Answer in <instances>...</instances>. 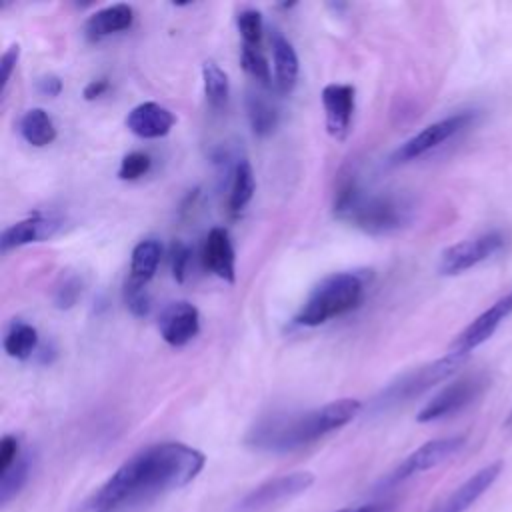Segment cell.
<instances>
[{"label": "cell", "mask_w": 512, "mask_h": 512, "mask_svg": "<svg viewBox=\"0 0 512 512\" xmlns=\"http://www.w3.org/2000/svg\"><path fill=\"white\" fill-rule=\"evenodd\" d=\"M206 456L182 442H160L130 456L84 502L82 512H118L142 500L184 488L204 468Z\"/></svg>", "instance_id": "obj_1"}, {"label": "cell", "mask_w": 512, "mask_h": 512, "mask_svg": "<svg viewBox=\"0 0 512 512\" xmlns=\"http://www.w3.org/2000/svg\"><path fill=\"white\" fill-rule=\"evenodd\" d=\"M362 410V402L356 398H338L324 406L300 412L282 414L258 422L246 436V442L264 452L284 454L304 448L322 436L340 430L352 422Z\"/></svg>", "instance_id": "obj_2"}, {"label": "cell", "mask_w": 512, "mask_h": 512, "mask_svg": "<svg viewBox=\"0 0 512 512\" xmlns=\"http://www.w3.org/2000/svg\"><path fill=\"white\" fill-rule=\"evenodd\" d=\"M334 214L366 234L384 236L410 222L412 206L404 196L366 190L348 180L336 192Z\"/></svg>", "instance_id": "obj_3"}, {"label": "cell", "mask_w": 512, "mask_h": 512, "mask_svg": "<svg viewBox=\"0 0 512 512\" xmlns=\"http://www.w3.org/2000/svg\"><path fill=\"white\" fill-rule=\"evenodd\" d=\"M366 292V276L360 272H334L324 276L298 308L294 322L298 326H320L360 306Z\"/></svg>", "instance_id": "obj_4"}, {"label": "cell", "mask_w": 512, "mask_h": 512, "mask_svg": "<svg viewBox=\"0 0 512 512\" xmlns=\"http://www.w3.org/2000/svg\"><path fill=\"white\" fill-rule=\"evenodd\" d=\"M468 354L460 352H448L446 356L428 362L424 366H418L406 374H402L398 380L390 382L376 398H374V410H388L392 406H398L402 402H408L422 392L430 390L438 382L452 376L464 362Z\"/></svg>", "instance_id": "obj_5"}, {"label": "cell", "mask_w": 512, "mask_h": 512, "mask_svg": "<svg viewBox=\"0 0 512 512\" xmlns=\"http://www.w3.org/2000/svg\"><path fill=\"white\" fill-rule=\"evenodd\" d=\"M488 380L482 374H468L450 384H446L438 394H434L418 412V422H434L446 416H452L472 404L482 390L486 388Z\"/></svg>", "instance_id": "obj_6"}, {"label": "cell", "mask_w": 512, "mask_h": 512, "mask_svg": "<svg viewBox=\"0 0 512 512\" xmlns=\"http://www.w3.org/2000/svg\"><path fill=\"white\" fill-rule=\"evenodd\" d=\"M314 484V474L306 470L282 474L270 478L256 488H252L238 504V512H262L266 508L278 506L302 492H306Z\"/></svg>", "instance_id": "obj_7"}, {"label": "cell", "mask_w": 512, "mask_h": 512, "mask_svg": "<svg viewBox=\"0 0 512 512\" xmlns=\"http://www.w3.org/2000/svg\"><path fill=\"white\" fill-rule=\"evenodd\" d=\"M502 244H504V238L498 232H488L476 238L456 242L446 250H442L438 260V272L442 276L462 274L464 270H470L476 264L484 262L486 258L494 256L502 248Z\"/></svg>", "instance_id": "obj_8"}, {"label": "cell", "mask_w": 512, "mask_h": 512, "mask_svg": "<svg viewBox=\"0 0 512 512\" xmlns=\"http://www.w3.org/2000/svg\"><path fill=\"white\" fill-rule=\"evenodd\" d=\"M470 120H472L470 112H458V114H452L448 118L428 124L426 128H422L418 134H414L412 138H408L404 144H400L394 150L392 162L400 164V162H410L414 158H420L422 154L434 150L436 146H440L442 142H446L454 134H458L462 128H466L470 124Z\"/></svg>", "instance_id": "obj_9"}, {"label": "cell", "mask_w": 512, "mask_h": 512, "mask_svg": "<svg viewBox=\"0 0 512 512\" xmlns=\"http://www.w3.org/2000/svg\"><path fill=\"white\" fill-rule=\"evenodd\" d=\"M464 436H446V438H436V440H428L422 446H418L412 454H408L398 468L386 478V484H398L414 474L426 472L438 464H442L444 460H448L450 456H454L462 446H464Z\"/></svg>", "instance_id": "obj_10"}, {"label": "cell", "mask_w": 512, "mask_h": 512, "mask_svg": "<svg viewBox=\"0 0 512 512\" xmlns=\"http://www.w3.org/2000/svg\"><path fill=\"white\" fill-rule=\"evenodd\" d=\"M322 106L326 116V130L332 138L344 140L350 132L354 106H356V88L352 84H326L322 88Z\"/></svg>", "instance_id": "obj_11"}, {"label": "cell", "mask_w": 512, "mask_h": 512, "mask_svg": "<svg viewBox=\"0 0 512 512\" xmlns=\"http://www.w3.org/2000/svg\"><path fill=\"white\" fill-rule=\"evenodd\" d=\"M512 314V292L496 300L488 310H484L476 320H472L450 344V352H460V354H470L474 348L484 344L494 330L500 326L504 318Z\"/></svg>", "instance_id": "obj_12"}, {"label": "cell", "mask_w": 512, "mask_h": 512, "mask_svg": "<svg viewBox=\"0 0 512 512\" xmlns=\"http://www.w3.org/2000/svg\"><path fill=\"white\" fill-rule=\"evenodd\" d=\"M158 330L166 344L174 348L186 346L200 332V312L186 300L172 302L160 312Z\"/></svg>", "instance_id": "obj_13"}, {"label": "cell", "mask_w": 512, "mask_h": 512, "mask_svg": "<svg viewBox=\"0 0 512 512\" xmlns=\"http://www.w3.org/2000/svg\"><path fill=\"white\" fill-rule=\"evenodd\" d=\"M500 472L502 462H492L480 468L468 480H464L454 492H450L442 502H438L430 512H466L494 484Z\"/></svg>", "instance_id": "obj_14"}, {"label": "cell", "mask_w": 512, "mask_h": 512, "mask_svg": "<svg viewBox=\"0 0 512 512\" xmlns=\"http://www.w3.org/2000/svg\"><path fill=\"white\" fill-rule=\"evenodd\" d=\"M174 122L176 116L158 102H142L134 106L126 116V128L142 140H156L166 136Z\"/></svg>", "instance_id": "obj_15"}, {"label": "cell", "mask_w": 512, "mask_h": 512, "mask_svg": "<svg viewBox=\"0 0 512 512\" xmlns=\"http://www.w3.org/2000/svg\"><path fill=\"white\" fill-rule=\"evenodd\" d=\"M204 266L220 280L232 284L236 280V252L230 234L222 226H214L204 240Z\"/></svg>", "instance_id": "obj_16"}, {"label": "cell", "mask_w": 512, "mask_h": 512, "mask_svg": "<svg viewBox=\"0 0 512 512\" xmlns=\"http://www.w3.org/2000/svg\"><path fill=\"white\" fill-rule=\"evenodd\" d=\"M60 226H62V220L54 218V216H42V214L28 216V218L2 230L0 248H2V252H8V250H14V248H20L26 244L48 240L58 232Z\"/></svg>", "instance_id": "obj_17"}, {"label": "cell", "mask_w": 512, "mask_h": 512, "mask_svg": "<svg viewBox=\"0 0 512 512\" xmlns=\"http://www.w3.org/2000/svg\"><path fill=\"white\" fill-rule=\"evenodd\" d=\"M132 22H134V8L130 4L118 2L92 12L84 22V34L88 40L98 42L106 36L128 30Z\"/></svg>", "instance_id": "obj_18"}, {"label": "cell", "mask_w": 512, "mask_h": 512, "mask_svg": "<svg viewBox=\"0 0 512 512\" xmlns=\"http://www.w3.org/2000/svg\"><path fill=\"white\" fill-rule=\"evenodd\" d=\"M272 44V66H274V86L280 94H290L298 82V54L288 38L282 32L272 30L270 34Z\"/></svg>", "instance_id": "obj_19"}, {"label": "cell", "mask_w": 512, "mask_h": 512, "mask_svg": "<svg viewBox=\"0 0 512 512\" xmlns=\"http://www.w3.org/2000/svg\"><path fill=\"white\" fill-rule=\"evenodd\" d=\"M18 132L22 140L34 148H44L52 144L58 136L54 120L44 108L26 110L18 122Z\"/></svg>", "instance_id": "obj_20"}, {"label": "cell", "mask_w": 512, "mask_h": 512, "mask_svg": "<svg viewBox=\"0 0 512 512\" xmlns=\"http://www.w3.org/2000/svg\"><path fill=\"white\" fill-rule=\"evenodd\" d=\"M160 256H162V246L156 238H146L140 240L134 248H132V256H130V276L132 280L146 284L154 278L158 264H160Z\"/></svg>", "instance_id": "obj_21"}, {"label": "cell", "mask_w": 512, "mask_h": 512, "mask_svg": "<svg viewBox=\"0 0 512 512\" xmlns=\"http://www.w3.org/2000/svg\"><path fill=\"white\" fill-rule=\"evenodd\" d=\"M244 106H246L250 130L256 138H268L278 128V120H280L278 110L264 96L256 92H248Z\"/></svg>", "instance_id": "obj_22"}, {"label": "cell", "mask_w": 512, "mask_h": 512, "mask_svg": "<svg viewBox=\"0 0 512 512\" xmlns=\"http://www.w3.org/2000/svg\"><path fill=\"white\" fill-rule=\"evenodd\" d=\"M4 350L16 360L32 358L38 350V330L24 320H12L4 334Z\"/></svg>", "instance_id": "obj_23"}, {"label": "cell", "mask_w": 512, "mask_h": 512, "mask_svg": "<svg viewBox=\"0 0 512 512\" xmlns=\"http://www.w3.org/2000/svg\"><path fill=\"white\" fill-rule=\"evenodd\" d=\"M256 192V176L252 164L246 158H240L232 168L230 192H228V208L232 212L244 210Z\"/></svg>", "instance_id": "obj_24"}, {"label": "cell", "mask_w": 512, "mask_h": 512, "mask_svg": "<svg viewBox=\"0 0 512 512\" xmlns=\"http://www.w3.org/2000/svg\"><path fill=\"white\" fill-rule=\"evenodd\" d=\"M202 84H204L206 102L214 110L226 108L230 98V80H228V74L214 60H206L202 64Z\"/></svg>", "instance_id": "obj_25"}, {"label": "cell", "mask_w": 512, "mask_h": 512, "mask_svg": "<svg viewBox=\"0 0 512 512\" xmlns=\"http://www.w3.org/2000/svg\"><path fill=\"white\" fill-rule=\"evenodd\" d=\"M30 476V454L22 450V454L16 458V462L0 472V504H8L26 484Z\"/></svg>", "instance_id": "obj_26"}, {"label": "cell", "mask_w": 512, "mask_h": 512, "mask_svg": "<svg viewBox=\"0 0 512 512\" xmlns=\"http://www.w3.org/2000/svg\"><path fill=\"white\" fill-rule=\"evenodd\" d=\"M240 64L244 68V72L254 78L258 84L262 86H272L274 78H272V72H270V64L266 60V56L254 48V46H246L242 44V50H240Z\"/></svg>", "instance_id": "obj_27"}, {"label": "cell", "mask_w": 512, "mask_h": 512, "mask_svg": "<svg viewBox=\"0 0 512 512\" xmlns=\"http://www.w3.org/2000/svg\"><path fill=\"white\" fill-rule=\"evenodd\" d=\"M236 26H238V32H240L244 44L258 48V44L262 40V34H264L262 12L256 10V8L240 10L238 16H236Z\"/></svg>", "instance_id": "obj_28"}, {"label": "cell", "mask_w": 512, "mask_h": 512, "mask_svg": "<svg viewBox=\"0 0 512 512\" xmlns=\"http://www.w3.org/2000/svg\"><path fill=\"white\" fill-rule=\"evenodd\" d=\"M122 298L126 308L130 310L132 316L144 318L150 312V294L146 284H140L132 278H126L124 288H122Z\"/></svg>", "instance_id": "obj_29"}, {"label": "cell", "mask_w": 512, "mask_h": 512, "mask_svg": "<svg viewBox=\"0 0 512 512\" xmlns=\"http://www.w3.org/2000/svg\"><path fill=\"white\" fill-rule=\"evenodd\" d=\"M152 168V158L148 152H140V150H134V152H128L122 160H120V166H118V178L120 180H138L142 178L144 174H148Z\"/></svg>", "instance_id": "obj_30"}, {"label": "cell", "mask_w": 512, "mask_h": 512, "mask_svg": "<svg viewBox=\"0 0 512 512\" xmlns=\"http://www.w3.org/2000/svg\"><path fill=\"white\" fill-rule=\"evenodd\" d=\"M82 294V282L78 276L70 274L66 276L58 286H56V292H54V306L60 308V310H68L72 308L78 298Z\"/></svg>", "instance_id": "obj_31"}, {"label": "cell", "mask_w": 512, "mask_h": 512, "mask_svg": "<svg viewBox=\"0 0 512 512\" xmlns=\"http://www.w3.org/2000/svg\"><path fill=\"white\" fill-rule=\"evenodd\" d=\"M190 256H192V248L186 242H182V240L172 242V246H170V266H172V276L178 284H182L184 278H186V268H188Z\"/></svg>", "instance_id": "obj_32"}, {"label": "cell", "mask_w": 512, "mask_h": 512, "mask_svg": "<svg viewBox=\"0 0 512 512\" xmlns=\"http://www.w3.org/2000/svg\"><path fill=\"white\" fill-rule=\"evenodd\" d=\"M18 58H20V46L18 44H10L0 56V94L2 96L6 94L8 82H10V76L16 68V64H18Z\"/></svg>", "instance_id": "obj_33"}, {"label": "cell", "mask_w": 512, "mask_h": 512, "mask_svg": "<svg viewBox=\"0 0 512 512\" xmlns=\"http://www.w3.org/2000/svg\"><path fill=\"white\" fill-rule=\"evenodd\" d=\"M20 454H22L20 438L14 436V434L2 436V440H0V472L8 470Z\"/></svg>", "instance_id": "obj_34"}, {"label": "cell", "mask_w": 512, "mask_h": 512, "mask_svg": "<svg viewBox=\"0 0 512 512\" xmlns=\"http://www.w3.org/2000/svg\"><path fill=\"white\" fill-rule=\"evenodd\" d=\"M62 80L56 76V74H42L40 78H36V90L42 94V96H58L62 92Z\"/></svg>", "instance_id": "obj_35"}, {"label": "cell", "mask_w": 512, "mask_h": 512, "mask_svg": "<svg viewBox=\"0 0 512 512\" xmlns=\"http://www.w3.org/2000/svg\"><path fill=\"white\" fill-rule=\"evenodd\" d=\"M108 88H110L108 78H96V80H90V82L84 86L82 96H84V100H96V98H100Z\"/></svg>", "instance_id": "obj_36"}, {"label": "cell", "mask_w": 512, "mask_h": 512, "mask_svg": "<svg viewBox=\"0 0 512 512\" xmlns=\"http://www.w3.org/2000/svg\"><path fill=\"white\" fill-rule=\"evenodd\" d=\"M394 504L392 502H368V504H356V506H346L336 512H392Z\"/></svg>", "instance_id": "obj_37"}]
</instances>
